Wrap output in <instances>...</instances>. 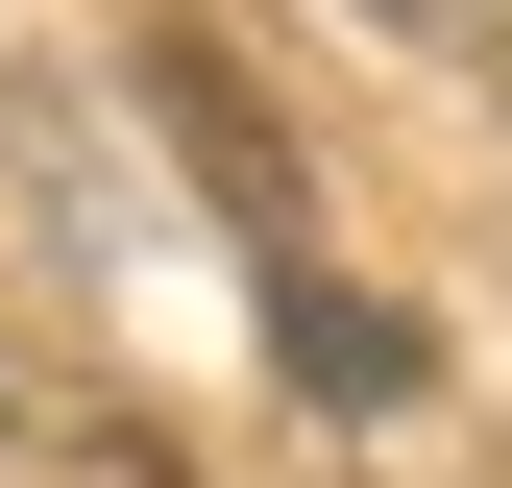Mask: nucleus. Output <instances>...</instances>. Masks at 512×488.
<instances>
[{
	"mask_svg": "<svg viewBox=\"0 0 512 488\" xmlns=\"http://www.w3.org/2000/svg\"><path fill=\"white\" fill-rule=\"evenodd\" d=\"M147 122L220 171V220H244V269H317V196H293V122L220 74V49H147Z\"/></svg>",
	"mask_w": 512,
	"mask_h": 488,
	"instance_id": "nucleus-1",
	"label": "nucleus"
},
{
	"mask_svg": "<svg viewBox=\"0 0 512 488\" xmlns=\"http://www.w3.org/2000/svg\"><path fill=\"white\" fill-rule=\"evenodd\" d=\"M269 342L317 366V415H415V318H391V293H342V269H269Z\"/></svg>",
	"mask_w": 512,
	"mask_h": 488,
	"instance_id": "nucleus-2",
	"label": "nucleus"
},
{
	"mask_svg": "<svg viewBox=\"0 0 512 488\" xmlns=\"http://www.w3.org/2000/svg\"><path fill=\"white\" fill-rule=\"evenodd\" d=\"M366 25H439V0H366Z\"/></svg>",
	"mask_w": 512,
	"mask_h": 488,
	"instance_id": "nucleus-3",
	"label": "nucleus"
}]
</instances>
